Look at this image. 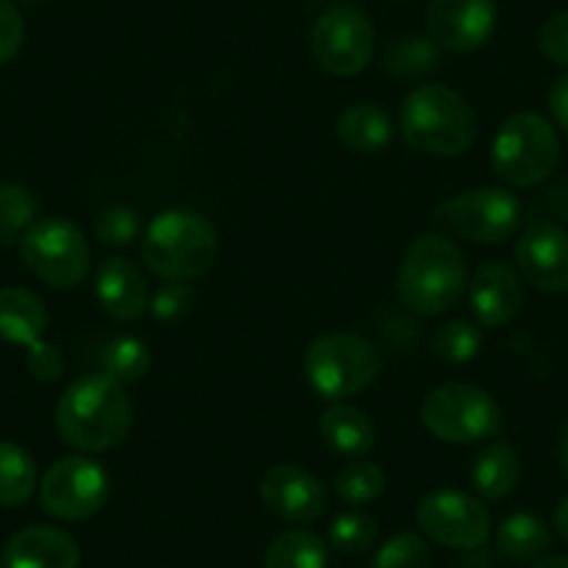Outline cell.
I'll return each mask as SVG.
<instances>
[{
    "mask_svg": "<svg viewBox=\"0 0 568 568\" xmlns=\"http://www.w3.org/2000/svg\"><path fill=\"white\" fill-rule=\"evenodd\" d=\"M479 346H483V332L471 321H449L433 337L435 357L452 365L468 363V359L477 357Z\"/></svg>",
    "mask_w": 568,
    "mask_h": 568,
    "instance_id": "4dcf8cb0",
    "label": "cell"
},
{
    "mask_svg": "<svg viewBox=\"0 0 568 568\" xmlns=\"http://www.w3.org/2000/svg\"><path fill=\"white\" fill-rule=\"evenodd\" d=\"M433 555L420 535L398 532L376 549L371 568H429Z\"/></svg>",
    "mask_w": 568,
    "mask_h": 568,
    "instance_id": "1f68e13d",
    "label": "cell"
},
{
    "mask_svg": "<svg viewBox=\"0 0 568 568\" xmlns=\"http://www.w3.org/2000/svg\"><path fill=\"white\" fill-rule=\"evenodd\" d=\"M415 518L420 532L446 549H479L490 535V516L483 501L455 488L426 494Z\"/></svg>",
    "mask_w": 568,
    "mask_h": 568,
    "instance_id": "7c38bea8",
    "label": "cell"
},
{
    "mask_svg": "<svg viewBox=\"0 0 568 568\" xmlns=\"http://www.w3.org/2000/svg\"><path fill=\"white\" fill-rule=\"evenodd\" d=\"M438 45L424 37H398L385 51V70L396 79H420L438 68Z\"/></svg>",
    "mask_w": 568,
    "mask_h": 568,
    "instance_id": "484cf974",
    "label": "cell"
},
{
    "mask_svg": "<svg viewBox=\"0 0 568 568\" xmlns=\"http://www.w3.org/2000/svg\"><path fill=\"white\" fill-rule=\"evenodd\" d=\"M321 435L332 449L341 455L359 457L368 455L376 444V426L359 407L346 402H337L321 415Z\"/></svg>",
    "mask_w": 568,
    "mask_h": 568,
    "instance_id": "ffe728a7",
    "label": "cell"
},
{
    "mask_svg": "<svg viewBox=\"0 0 568 568\" xmlns=\"http://www.w3.org/2000/svg\"><path fill=\"white\" fill-rule=\"evenodd\" d=\"M26 40V23L14 0H0V64L12 62Z\"/></svg>",
    "mask_w": 568,
    "mask_h": 568,
    "instance_id": "e575fe53",
    "label": "cell"
},
{
    "mask_svg": "<svg viewBox=\"0 0 568 568\" xmlns=\"http://www.w3.org/2000/svg\"><path fill=\"white\" fill-rule=\"evenodd\" d=\"M142 260L151 273L168 282H190L217 260V232L204 215L168 210L151 221L142 240Z\"/></svg>",
    "mask_w": 568,
    "mask_h": 568,
    "instance_id": "277c9868",
    "label": "cell"
},
{
    "mask_svg": "<svg viewBox=\"0 0 568 568\" xmlns=\"http://www.w3.org/2000/svg\"><path fill=\"white\" fill-rule=\"evenodd\" d=\"M396 291L418 315L449 313L468 291L466 254L444 234L418 237L398 265Z\"/></svg>",
    "mask_w": 568,
    "mask_h": 568,
    "instance_id": "7a4b0ae2",
    "label": "cell"
},
{
    "mask_svg": "<svg viewBox=\"0 0 568 568\" xmlns=\"http://www.w3.org/2000/svg\"><path fill=\"white\" fill-rule=\"evenodd\" d=\"M560 160L557 131L538 112H518L499 125L490 149L494 173L510 187H535Z\"/></svg>",
    "mask_w": 568,
    "mask_h": 568,
    "instance_id": "8992f818",
    "label": "cell"
},
{
    "mask_svg": "<svg viewBox=\"0 0 568 568\" xmlns=\"http://www.w3.org/2000/svg\"><path fill=\"white\" fill-rule=\"evenodd\" d=\"M109 499V474L90 457H62L40 483L42 510L59 521H84L103 510Z\"/></svg>",
    "mask_w": 568,
    "mask_h": 568,
    "instance_id": "30bf717a",
    "label": "cell"
},
{
    "mask_svg": "<svg viewBox=\"0 0 568 568\" xmlns=\"http://www.w3.org/2000/svg\"><path fill=\"white\" fill-rule=\"evenodd\" d=\"M468 302H471V313L479 326H485V329L507 326L521 310V278L505 262L483 265L474 273V282L468 284Z\"/></svg>",
    "mask_w": 568,
    "mask_h": 568,
    "instance_id": "2e32d148",
    "label": "cell"
},
{
    "mask_svg": "<svg viewBox=\"0 0 568 568\" xmlns=\"http://www.w3.org/2000/svg\"><path fill=\"white\" fill-rule=\"evenodd\" d=\"M433 226L444 237L496 245L521 226V201L501 187H477L444 201L433 212Z\"/></svg>",
    "mask_w": 568,
    "mask_h": 568,
    "instance_id": "ba28073f",
    "label": "cell"
},
{
    "mask_svg": "<svg viewBox=\"0 0 568 568\" xmlns=\"http://www.w3.org/2000/svg\"><path fill=\"white\" fill-rule=\"evenodd\" d=\"M48 326L45 304L26 287H0V337L14 346H31Z\"/></svg>",
    "mask_w": 568,
    "mask_h": 568,
    "instance_id": "d6986e66",
    "label": "cell"
},
{
    "mask_svg": "<svg viewBox=\"0 0 568 568\" xmlns=\"http://www.w3.org/2000/svg\"><path fill=\"white\" fill-rule=\"evenodd\" d=\"M429 34L449 53H471L490 40L496 29L494 0H433Z\"/></svg>",
    "mask_w": 568,
    "mask_h": 568,
    "instance_id": "5bb4252c",
    "label": "cell"
},
{
    "mask_svg": "<svg viewBox=\"0 0 568 568\" xmlns=\"http://www.w3.org/2000/svg\"><path fill=\"white\" fill-rule=\"evenodd\" d=\"M95 234L109 248H123V245L134 243L140 234V217L125 206H109L95 217Z\"/></svg>",
    "mask_w": 568,
    "mask_h": 568,
    "instance_id": "d6a6232c",
    "label": "cell"
},
{
    "mask_svg": "<svg viewBox=\"0 0 568 568\" xmlns=\"http://www.w3.org/2000/svg\"><path fill=\"white\" fill-rule=\"evenodd\" d=\"M131 402L123 385L106 374H87L62 393L57 433L79 452H109L129 438Z\"/></svg>",
    "mask_w": 568,
    "mask_h": 568,
    "instance_id": "6da1fadb",
    "label": "cell"
},
{
    "mask_svg": "<svg viewBox=\"0 0 568 568\" xmlns=\"http://www.w3.org/2000/svg\"><path fill=\"white\" fill-rule=\"evenodd\" d=\"M521 276L540 293L568 291V232L555 223L529 226L516 243Z\"/></svg>",
    "mask_w": 568,
    "mask_h": 568,
    "instance_id": "9a60e30c",
    "label": "cell"
},
{
    "mask_svg": "<svg viewBox=\"0 0 568 568\" xmlns=\"http://www.w3.org/2000/svg\"><path fill=\"white\" fill-rule=\"evenodd\" d=\"M420 420L446 444H479L499 435L501 409L483 387L452 382L426 393Z\"/></svg>",
    "mask_w": 568,
    "mask_h": 568,
    "instance_id": "52a82bcc",
    "label": "cell"
},
{
    "mask_svg": "<svg viewBox=\"0 0 568 568\" xmlns=\"http://www.w3.org/2000/svg\"><path fill=\"white\" fill-rule=\"evenodd\" d=\"M379 538V524L363 510H346L332 521L329 546L341 555H365Z\"/></svg>",
    "mask_w": 568,
    "mask_h": 568,
    "instance_id": "83f0119b",
    "label": "cell"
},
{
    "mask_svg": "<svg viewBox=\"0 0 568 568\" xmlns=\"http://www.w3.org/2000/svg\"><path fill=\"white\" fill-rule=\"evenodd\" d=\"M37 468L29 452L0 440V507H23L34 496Z\"/></svg>",
    "mask_w": 568,
    "mask_h": 568,
    "instance_id": "d4e9b609",
    "label": "cell"
},
{
    "mask_svg": "<svg viewBox=\"0 0 568 568\" xmlns=\"http://www.w3.org/2000/svg\"><path fill=\"white\" fill-rule=\"evenodd\" d=\"M34 215L37 201L29 190L20 184H0V243H20Z\"/></svg>",
    "mask_w": 568,
    "mask_h": 568,
    "instance_id": "f546056e",
    "label": "cell"
},
{
    "mask_svg": "<svg viewBox=\"0 0 568 568\" xmlns=\"http://www.w3.org/2000/svg\"><path fill=\"white\" fill-rule=\"evenodd\" d=\"M326 544L310 529H287L276 535L262 557V568H326Z\"/></svg>",
    "mask_w": 568,
    "mask_h": 568,
    "instance_id": "cb8c5ba5",
    "label": "cell"
},
{
    "mask_svg": "<svg viewBox=\"0 0 568 568\" xmlns=\"http://www.w3.org/2000/svg\"><path fill=\"white\" fill-rule=\"evenodd\" d=\"M407 145L429 156L468 154L477 142V114L463 95L440 84H424L407 95L398 112Z\"/></svg>",
    "mask_w": 568,
    "mask_h": 568,
    "instance_id": "3957f363",
    "label": "cell"
},
{
    "mask_svg": "<svg viewBox=\"0 0 568 568\" xmlns=\"http://www.w3.org/2000/svg\"><path fill=\"white\" fill-rule=\"evenodd\" d=\"M499 551L513 562H532L544 557L551 546V532L532 513H513L499 524Z\"/></svg>",
    "mask_w": 568,
    "mask_h": 568,
    "instance_id": "603a6c76",
    "label": "cell"
},
{
    "mask_svg": "<svg viewBox=\"0 0 568 568\" xmlns=\"http://www.w3.org/2000/svg\"><path fill=\"white\" fill-rule=\"evenodd\" d=\"M313 57L321 68L337 79H352L368 68L374 57V26L359 9L335 7L313 26Z\"/></svg>",
    "mask_w": 568,
    "mask_h": 568,
    "instance_id": "8fae6325",
    "label": "cell"
},
{
    "mask_svg": "<svg viewBox=\"0 0 568 568\" xmlns=\"http://www.w3.org/2000/svg\"><path fill=\"white\" fill-rule=\"evenodd\" d=\"M555 529H557V535H560V538L568 544V496L560 501V505H557Z\"/></svg>",
    "mask_w": 568,
    "mask_h": 568,
    "instance_id": "f35d334b",
    "label": "cell"
},
{
    "mask_svg": "<svg viewBox=\"0 0 568 568\" xmlns=\"http://www.w3.org/2000/svg\"><path fill=\"white\" fill-rule=\"evenodd\" d=\"M26 365H29V374L40 382H57L64 374V357L53 343L37 341L29 346L26 354Z\"/></svg>",
    "mask_w": 568,
    "mask_h": 568,
    "instance_id": "8d00e7d4",
    "label": "cell"
},
{
    "mask_svg": "<svg viewBox=\"0 0 568 568\" xmlns=\"http://www.w3.org/2000/svg\"><path fill=\"white\" fill-rule=\"evenodd\" d=\"M20 256L40 282L73 291L90 273V245L68 217H42L20 237Z\"/></svg>",
    "mask_w": 568,
    "mask_h": 568,
    "instance_id": "9c48e42d",
    "label": "cell"
},
{
    "mask_svg": "<svg viewBox=\"0 0 568 568\" xmlns=\"http://www.w3.org/2000/svg\"><path fill=\"white\" fill-rule=\"evenodd\" d=\"M549 112L555 123L568 134V75H562L549 92Z\"/></svg>",
    "mask_w": 568,
    "mask_h": 568,
    "instance_id": "74e56055",
    "label": "cell"
},
{
    "mask_svg": "<svg viewBox=\"0 0 568 568\" xmlns=\"http://www.w3.org/2000/svg\"><path fill=\"white\" fill-rule=\"evenodd\" d=\"M532 568H568V557L555 555V557H544V560L535 562Z\"/></svg>",
    "mask_w": 568,
    "mask_h": 568,
    "instance_id": "60d3db41",
    "label": "cell"
},
{
    "mask_svg": "<svg viewBox=\"0 0 568 568\" xmlns=\"http://www.w3.org/2000/svg\"><path fill=\"white\" fill-rule=\"evenodd\" d=\"M538 45L540 53H544L551 64L568 68V12L555 14V18H549L540 26Z\"/></svg>",
    "mask_w": 568,
    "mask_h": 568,
    "instance_id": "d590c367",
    "label": "cell"
},
{
    "mask_svg": "<svg viewBox=\"0 0 568 568\" xmlns=\"http://www.w3.org/2000/svg\"><path fill=\"white\" fill-rule=\"evenodd\" d=\"M101 363L103 374H106L109 379L125 385V382H140L142 376L149 374L151 352L140 337L118 335L103 346Z\"/></svg>",
    "mask_w": 568,
    "mask_h": 568,
    "instance_id": "4316f807",
    "label": "cell"
},
{
    "mask_svg": "<svg viewBox=\"0 0 568 568\" xmlns=\"http://www.w3.org/2000/svg\"><path fill=\"white\" fill-rule=\"evenodd\" d=\"M471 479L477 494L485 499L499 501L510 496L521 483V457H518L516 446H510L507 440L485 446L474 463Z\"/></svg>",
    "mask_w": 568,
    "mask_h": 568,
    "instance_id": "44dd1931",
    "label": "cell"
},
{
    "mask_svg": "<svg viewBox=\"0 0 568 568\" xmlns=\"http://www.w3.org/2000/svg\"><path fill=\"white\" fill-rule=\"evenodd\" d=\"M79 544L48 524L20 529L3 549V568H79Z\"/></svg>",
    "mask_w": 568,
    "mask_h": 568,
    "instance_id": "ac0fdd59",
    "label": "cell"
},
{
    "mask_svg": "<svg viewBox=\"0 0 568 568\" xmlns=\"http://www.w3.org/2000/svg\"><path fill=\"white\" fill-rule=\"evenodd\" d=\"M195 302L193 287H187L184 282H168L162 284L160 291L151 296V313L160 321H179L190 313Z\"/></svg>",
    "mask_w": 568,
    "mask_h": 568,
    "instance_id": "836d02e7",
    "label": "cell"
},
{
    "mask_svg": "<svg viewBox=\"0 0 568 568\" xmlns=\"http://www.w3.org/2000/svg\"><path fill=\"white\" fill-rule=\"evenodd\" d=\"M382 490H385V471L368 460L348 463L335 479L337 499L352 507L371 505L374 499H379Z\"/></svg>",
    "mask_w": 568,
    "mask_h": 568,
    "instance_id": "f1b7e54d",
    "label": "cell"
},
{
    "mask_svg": "<svg viewBox=\"0 0 568 568\" xmlns=\"http://www.w3.org/2000/svg\"><path fill=\"white\" fill-rule=\"evenodd\" d=\"M382 374V354L365 337L332 332L313 341L304 354V379L321 398L341 402L374 385Z\"/></svg>",
    "mask_w": 568,
    "mask_h": 568,
    "instance_id": "5b68a950",
    "label": "cell"
},
{
    "mask_svg": "<svg viewBox=\"0 0 568 568\" xmlns=\"http://www.w3.org/2000/svg\"><path fill=\"white\" fill-rule=\"evenodd\" d=\"M337 136L354 154H376L390 142L393 123L390 114L376 103H357L348 106L337 120Z\"/></svg>",
    "mask_w": 568,
    "mask_h": 568,
    "instance_id": "7402d4cb",
    "label": "cell"
},
{
    "mask_svg": "<svg viewBox=\"0 0 568 568\" xmlns=\"http://www.w3.org/2000/svg\"><path fill=\"white\" fill-rule=\"evenodd\" d=\"M557 460H560L562 471L568 474V420H566V426H562L560 440H557Z\"/></svg>",
    "mask_w": 568,
    "mask_h": 568,
    "instance_id": "ab89813d",
    "label": "cell"
},
{
    "mask_svg": "<svg viewBox=\"0 0 568 568\" xmlns=\"http://www.w3.org/2000/svg\"><path fill=\"white\" fill-rule=\"evenodd\" d=\"M20 3H40V0H20Z\"/></svg>",
    "mask_w": 568,
    "mask_h": 568,
    "instance_id": "b9f144b4",
    "label": "cell"
},
{
    "mask_svg": "<svg viewBox=\"0 0 568 568\" xmlns=\"http://www.w3.org/2000/svg\"><path fill=\"white\" fill-rule=\"evenodd\" d=\"M95 296L101 302L103 313L112 321H120V324L140 321L151 304L145 273L134 262L123 260V256L106 260L98 267Z\"/></svg>",
    "mask_w": 568,
    "mask_h": 568,
    "instance_id": "e0dca14e",
    "label": "cell"
},
{
    "mask_svg": "<svg viewBox=\"0 0 568 568\" xmlns=\"http://www.w3.org/2000/svg\"><path fill=\"white\" fill-rule=\"evenodd\" d=\"M260 499L278 521L313 524L326 510V485L307 468L278 463L262 477Z\"/></svg>",
    "mask_w": 568,
    "mask_h": 568,
    "instance_id": "4fadbf2b",
    "label": "cell"
}]
</instances>
